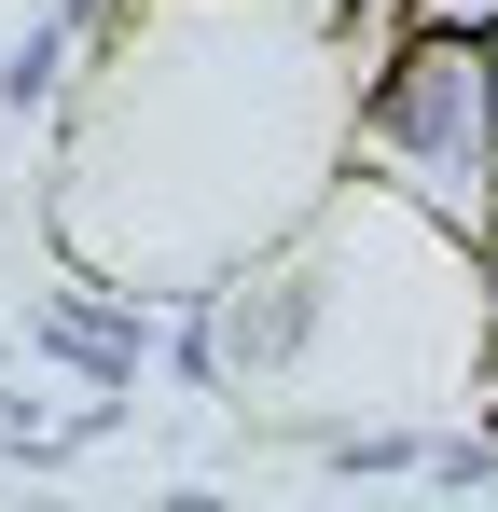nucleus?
Masks as SVG:
<instances>
[{"mask_svg": "<svg viewBox=\"0 0 498 512\" xmlns=\"http://www.w3.org/2000/svg\"><path fill=\"white\" fill-rule=\"evenodd\" d=\"M346 153L374 167L388 208H415L429 236H457L485 263L498 250V42L415 14V42L346 97Z\"/></svg>", "mask_w": 498, "mask_h": 512, "instance_id": "obj_1", "label": "nucleus"}, {"mask_svg": "<svg viewBox=\"0 0 498 512\" xmlns=\"http://www.w3.org/2000/svg\"><path fill=\"white\" fill-rule=\"evenodd\" d=\"M70 70H83V28L56 14V0H42V14H28V28L0 42V125H28V111H56V97H70Z\"/></svg>", "mask_w": 498, "mask_h": 512, "instance_id": "obj_2", "label": "nucleus"}, {"mask_svg": "<svg viewBox=\"0 0 498 512\" xmlns=\"http://www.w3.org/2000/svg\"><path fill=\"white\" fill-rule=\"evenodd\" d=\"M429 28H498V0H415Z\"/></svg>", "mask_w": 498, "mask_h": 512, "instance_id": "obj_3", "label": "nucleus"}]
</instances>
